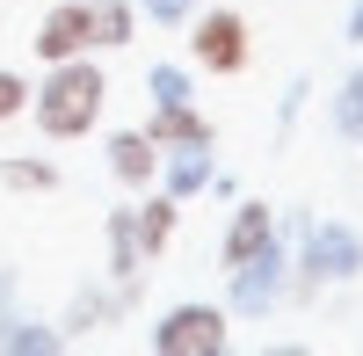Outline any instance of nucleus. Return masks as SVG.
I'll return each instance as SVG.
<instances>
[{"instance_id":"nucleus-4","label":"nucleus","mask_w":363,"mask_h":356,"mask_svg":"<svg viewBox=\"0 0 363 356\" xmlns=\"http://www.w3.org/2000/svg\"><path fill=\"white\" fill-rule=\"evenodd\" d=\"M87 44H95V8H87V0H58L44 15V29H37V51L58 66V58H80Z\"/></svg>"},{"instance_id":"nucleus-6","label":"nucleus","mask_w":363,"mask_h":356,"mask_svg":"<svg viewBox=\"0 0 363 356\" xmlns=\"http://www.w3.org/2000/svg\"><path fill=\"white\" fill-rule=\"evenodd\" d=\"M269 233H277V218H269V204H247V211L233 218V233H225V269H240L247 255H262V247H269Z\"/></svg>"},{"instance_id":"nucleus-7","label":"nucleus","mask_w":363,"mask_h":356,"mask_svg":"<svg viewBox=\"0 0 363 356\" xmlns=\"http://www.w3.org/2000/svg\"><path fill=\"white\" fill-rule=\"evenodd\" d=\"M145 138H153V145H211V124H203L189 102H160V116H153Z\"/></svg>"},{"instance_id":"nucleus-5","label":"nucleus","mask_w":363,"mask_h":356,"mask_svg":"<svg viewBox=\"0 0 363 356\" xmlns=\"http://www.w3.org/2000/svg\"><path fill=\"white\" fill-rule=\"evenodd\" d=\"M356 269H363L356 233H342V226H320L313 240H306V291H313V277H356Z\"/></svg>"},{"instance_id":"nucleus-13","label":"nucleus","mask_w":363,"mask_h":356,"mask_svg":"<svg viewBox=\"0 0 363 356\" xmlns=\"http://www.w3.org/2000/svg\"><path fill=\"white\" fill-rule=\"evenodd\" d=\"M153 102H189V80L174 66H153Z\"/></svg>"},{"instance_id":"nucleus-8","label":"nucleus","mask_w":363,"mask_h":356,"mask_svg":"<svg viewBox=\"0 0 363 356\" xmlns=\"http://www.w3.org/2000/svg\"><path fill=\"white\" fill-rule=\"evenodd\" d=\"M109 167H116V182H153L160 153H153V138H145V131H124V138L109 145Z\"/></svg>"},{"instance_id":"nucleus-16","label":"nucleus","mask_w":363,"mask_h":356,"mask_svg":"<svg viewBox=\"0 0 363 356\" xmlns=\"http://www.w3.org/2000/svg\"><path fill=\"white\" fill-rule=\"evenodd\" d=\"M153 15H160V22H174V15H182V0H153Z\"/></svg>"},{"instance_id":"nucleus-9","label":"nucleus","mask_w":363,"mask_h":356,"mask_svg":"<svg viewBox=\"0 0 363 356\" xmlns=\"http://www.w3.org/2000/svg\"><path fill=\"white\" fill-rule=\"evenodd\" d=\"M131 226H138V255H160V247H167V233H174V196H153Z\"/></svg>"},{"instance_id":"nucleus-11","label":"nucleus","mask_w":363,"mask_h":356,"mask_svg":"<svg viewBox=\"0 0 363 356\" xmlns=\"http://www.w3.org/2000/svg\"><path fill=\"white\" fill-rule=\"evenodd\" d=\"M0 182H8V189H51L58 174L44 160H0Z\"/></svg>"},{"instance_id":"nucleus-12","label":"nucleus","mask_w":363,"mask_h":356,"mask_svg":"<svg viewBox=\"0 0 363 356\" xmlns=\"http://www.w3.org/2000/svg\"><path fill=\"white\" fill-rule=\"evenodd\" d=\"M203 174H211V167H203V145H189V153L174 160V196H189V189H203Z\"/></svg>"},{"instance_id":"nucleus-17","label":"nucleus","mask_w":363,"mask_h":356,"mask_svg":"<svg viewBox=\"0 0 363 356\" xmlns=\"http://www.w3.org/2000/svg\"><path fill=\"white\" fill-rule=\"evenodd\" d=\"M349 37H363V0H356V15H349Z\"/></svg>"},{"instance_id":"nucleus-3","label":"nucleus","mask_w":363,"mask_h":356,"mask_svg":"<svg viewBox=\"0 0 363 356\" xmlns=\"http://www.w3.org/2000/svg\"><path fill=\"white\" fill-rule=\"evenodd\" d=\"M189 51H196V66L203 73H240L247 66V22H240L233 8H211L203 22H196V37H189Z\"/></svg>"},{"instance_id":"nucleus-10","label":"nucleus","mask_w":363,"mask_h":356,"mask_svg":"<svg viewBox=\"0 0 363 356\" xmlns=\"http://www.w3.org/2000/svg\"><path fill=\"white\" fill-rule=\"evenodd\" d=\"M95 8V44H124L131 37V8L124 0H87Z\"/></svg>"},{"instance_id":"nucleus-1","label":"nucleus","mask_w":363,"mask_h":356,"mask_svg":"<svg viewBox=\"0 0 363 356\" xmlns=\"http://www.w3.org/2000/svg\"><path fill=\"white\" fill-rule=\"evenodd\" d=\"M102 95H109L102 66H87V58H58V73L44 80V95H37V124L51 138H80L102 116Z\"/></svg>"},{"instance_id":"nucleus-2","label":"nucleus","mask_w":363,"mask_h":356,"mask_svg":"<svg viewBox=\"0 0 363 356\" xmlns=\"http://www.w3.org/2000/svg\"><path fill=\"white\" fill-rule=\"evenodd\" d=\"M160 356H218L225 349V313L218 306H174L160 328H153Z\"/></svg>"},{"instance_id":"nucleus-14","label":"nucleus","mask_w":363,"mask_h":356,"mask_svg":"<svg viewBox=\"0 0 363 356\" xmlns=\"http://www.w3.org/2000/svg\"><path fill=\"white\" fill-rule=\"evenodd\" d=\"M342 131H356V138H363V73L349 80V95H342Z\"/></svg>"},{"instance_id":"nucleus-15","label":"nucleus","mask_w":363,"mask_h":356,"mask_svg":"<svg viewBox=\"0 0 363 356\" xmlns=\"http://www.w3.org/2000/svg\"><path fill=\"white\" fill-rule=\"evenodd\" d=\"M22 102H29L22 73H0V116H22Z\"/></svg>"}]
</instances>
